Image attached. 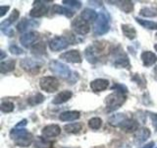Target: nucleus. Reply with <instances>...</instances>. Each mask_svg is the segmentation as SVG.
<instances>
[{
	"mask_svg": "<svg viewBox=\"0 0 157 148\" xmlns=\"http://www.w3.org/2000/svg\"><path fill=\"white\" fill-rule=\"evenodd\" d=\"M110 29L109 25V17L105 12H101L94 22V26H93V34L96 36H102V35L106 34Z\"/></svg>",
	"mask_w": 157,
	"mask_h": 148,
	"instance_id": "1",
	"label": "nucleus"
},
{
	"mask_svg": "<svg viewBox=\"0 0 157 148\" xmlns=\"http://www.w3.org/2000/svg\"><path fill=\"white\" fill-rule=\"evenodd\" d=\"M126 96L122 93H113L105 98V105L107 112H113L119 109L126 102Z\"/></svg>",
	"mask_w": 157,
	"mask_h": 148,
	"instance_id": "2",
	"label": "nucleus"
},
{
	"mask_svg": "<svg viewBox=\"0 0 157 148\" xmlns=\"http://www.w3.org/2000/svg\"><path fill=\"white\" fill-rule=\"evenodd\" d=\"M49 68H50V70L55 74V75L61 77L63 79H67L69 77H71L72 71L70 70V68H69L66 64L61 63L57 60L51 61L50 64H49Z\"/></svg>",
	"mask_w": 157,
	"mask_h": 148,
	"instance_id": "3",
	"label": "nucleus"
},
{
	"mask_svg": "<svg viewBox=\"0 0 157 148\" xmlns=\"http://www.w3.org/2000/svg\"><path fill=\"white\" fill-rule=\"evenodd\" d=\"M39 86L43 91L48 92V93H53L57 91L59 87V82L55 77L52 76H47V77H42L39 80Z\"/></svg>",
	"mask_w": 157,
	"mask_h": 148,
	"instance_id": "4",
	"label": "nucleus"
},
{
	"mask_svg": "<svg viewBox=\"0 0 157 148\" xmlns=\"http://www.w3.org/2000/svg\"><path fill=\"white\" fill-rule=\"evenodd\" d=\"M49 48L52 51H63L68 47L70 42L65 37H54L50 42H49Z\"/></svg>",
	"mask_w": 157,
	"mask_h": 148,
	"instance_id": "5",
	"label": "nucleus"
},
{
	"mask_svg": "<svg viewBox=\"0 0 157 148\" xmlns=\"http://www.w3.org/2000/svg\"><path fill=\"white\" fill-rule=\"evenodd\" d=\"M72 28L74 31L78 35H86L90 30L88 23L86 21H85L81 16L77 17L72 22Z\"/></svg>",
	"mask_w": 157,
	"mask_h": 148,
	"instance_id": "6",
	"label": "nucleus"
},
{
	"mask_svg": "<svg viewBox=\"0 0 157 148\" xmlns=\"http://www.w3.org/2000/svg\"><path fill=\"white\" fill-rule=\"evenodd\" d=\"M100 43H95L93 46L88 47L86 49V57L90 63H95L98 59V54L102 51V44Z\"/></svg>",
	"mask_w": 157,
	"mask_h": 148,
	"instance_id": "7",
	"label": "nucleus"
},
{
	"mask_svg": "<svg viewBox=\"0 0 157 148\" xmlns=\"http://www.w3.org/2000/svg\"><path fill=\"white\" fill-rule=\"evenodd\" d=\"M20 64H21V67L25 69V70H27L29 72H33L36 70H38V69H40L43 63L33 58H24L21 60Z\"/></svg>",
	"mask_w": 157,
	"mask_h": 148,
	"instance_id": "8",
	"label": "nucleus"
},
{
	"mask_svg": "<svg viewBox=\"0 0 157 148\" xmlns=\"http://www.w3.org/2000/svg\"><path fill=\"white\" fill-rule=\"evenodd\" d=\"M39 39V34L37 32H29L24 34L23 36L20 38V43L25 47H29L32 44H34L37 39Z\"/></svg>",
	"mask_w": 157,
	"mask_h": 148,
	"instance_id": "9",
	"label": "nucleus"
},
{
	"mask_svg": "<svg viewBox=\"0 0 157 148\" xmlns=\"http://www.w3.org/2000/svg\"><path fill=\"white\" fill-rule=\"evenodd\" d=\"M60 59L66 61V62H72V63H80L82 62V57L81 54L76 49H73V51H69L62 53L60 56Z\"/></svg>",
	"mask_w": 157,
	"mask_h": 148,
	"instance_id": "10",
	"label": "nucleus"
},
{
	"mask_svg": "<svg viewBox=\"0 0 157 148\" xmlns=\"http://www.w3.org/2000/svg\"><path fill=\"white\" fill-rule=\"evenodd\" d=\"M41 3L42 1H39V2L36 1L33 3V8L31 10V12H29V15H31L32 17H34V18L42 17L47 13L48 7L45 4H41Z\"/></svg>",
	"mask_w": 157,
	"mask_h": 148,
	"instance_id": "11",
	"label": "nucleus"
},
{
	"mask_svg": "<svg viewBox=\"0 0 157 148\" xmlns=\"http://www.w3.org/2000/svg\"><path fill=\"white\" fill-rule=\"evenodd\" d=\"M61 133V128L57 125H49L42 130V136L45 138L56 137Z\"/></svg>",
	"mask_w": 157,
	"mask_h": 148,
	"instance_id": "12",
	"label": "nucleus"
},
{
	"mask_svg": "<svg viewBox=\"0 0 157 148\" xmlns=\"http://www.w3.org/2000/svg\"><path fill=\"white\" fill-rule=\"evenodd\" d=\"M109 86V81L106 79H95L90 83V88L94 92H101L104 91Z\"/></svg>",
	"mask_w": 157,
	"mask_h": 148,
	"instance_id": "13",
	"label": "nucleus"
},
{
	"mask_svg": "<svg viewBox=\"0 0 157 148\" xmlns=\"http://www.w3.org/2000/svg\"><path fill=\"white\" fill-rule=\"evenodd\" d=\"M140 58H141L142 63H144V65L145 67L153 65V64L157 61V56L151 51H144L141 53Z\"/></svg>",
	"mask_w": 157,
	"mask_h": 148,
	"instance_id": "14",
	"label": "nucleus"
},
{
	"mask_svg": "<svg viewBox=\"0 0 157 148\" xmlns=\"http://www.w3.org/2000/svg\"><path fill=\"white\" fill-rule=\"evenodd\" d=\"M149 136H150V130H148V128L142 127V128H140V130L136 131L134 139L136 143L140 144V143H144V141H146L147 139H148Z\"/></svg>",
	"mask_w": 157,
	"mask_h": 148,
	"instance_id": "15",
	"label": "nucleus"
},
{
	"mask_svg": "<svg viewBox=\"0 0 157 148\" xmlns=\"http://www.w3.org/2000/svg\"><path fill=\"white\" fill-rule=\"evenodd\" d=\"M120 128L126 132H135L139 128V122L134 120H131V118H128L127 121L122 123Z\"/></svg>",
	"mask_w": 157,
	"mask_h": 148,
	"instance_id": "16",
	"label": "nucleus"
},
{
	"mask_svg": "<svg viewBox=\"0 0 157 148\" xmlns=\"http://www.w3.org/2000/svg\"><path fill=\"white\" fill-rule=\"evenodd\" d=\"M73 94L71 91H63V92H60L59 94L54 97V99L52 100V103L55 104V105H58V104H63L67 101H69L70 99L72 98Z\"/></svg>",
	"mask_w": 157,
	"mask_h": 148,
	"instance_id": "17",
	"label": "nucleus"
},
{
	"mask_svg": "<svg viewBox=\"0 0 157 148\" xmlns=\"http://www.w3.org/2000/svg\"><path fill=\"white\" fill-rule=\"evenodd\" d=\"M128 120L127 116L125 113H116V115H113L109 120H108V122H109L110 125H113V126H121L122 123L124 122L125 121Z\"/></svg>",
	"mask_w": 157,
	"mask_h": 148,
	"instance_id": "18",
	"label": "nucleus"
},
{
	"mask_svg": "<svg viewBox=\"0 0 157 148\" xmlns=\"http://www.w3.org/2000/svg\"><path fill=\"white\" fill-rule=\"evenodd\" d=\"M114 65L116 67L119 68H126L130 66V62H129V58L124 53H120L117 54V56L115 57V61H114Z\"/></svg>",
	"mask_w": 157,
	"mask_h": 148,
	"instance_id": "19",
	"label": "nucleus"
},
{
	"mask_svg": "<svg viewBox=\"0 0 157 148\" xmlns=\"http://www.w3.org/2000/svg\"><path fill=\"white\" fill-rule=\"evenodd\" d=\"M80 112L77 111H68V112H64L62 113L59 118L60 121H76L80 117Z\"/></svg>",
	"mask_w": 157,
	"mask_h": 148,
	"instance_id": "20",
	"label": "nucleus"
},
{
	"mask_svg": "<svg viewBox=\"0 0 157 148\" xmlns=\"http://www.w3.org/2000/svg\"><path fill=\"white\" fill-rule=\"evenodd\" d=\"M32 142H33V134L29 132H28L27 134L19 137L18 139L15 140V143H16L18 146H21V147H28L32 144Z\"/></svg>",
	"mask_w": 157,
	"mask_h": 148,
	"instance_id": "21",
	"label": "nucleus"
},
{
	"mask_svg": "<svg viewBox=\"0 0 157 148\" xmlns=\"http://www.w3.org/2000/svg\"><path fill=\"white\" fill-rule=\"evenodd\" d=\"M37 26V23L32 21V20H28V19H23L21 22L17 25V29L19 32H26L29 28L36 27Z\"/></svg>",
	"mask_w": 157,
	"mask_h": 148,
	"instance_id": "22",
	"label": "nucleus"
},
{
	"mask_svg": "<svg viewBox=\"0 0 157 148\" xmlns=\"http://www.w3.org/2000/svg\"><path fill=\"white\" fill-rule=\"evenodd\" d=\"M81 17L86 22H93V21L95 22L98 16H97V14H96V12L94 11V10L86 8L82 12Z\"/></svg>",
	"mask_w": 157,
	"mask_h": 148,
	"instance_id": "23",
	"label": "nucleus"
},
{
	"mask_svg": "<svg viewBox=\"0 0 157 148\" xmlns=\"http://www.w3.org/2000/svg\"><path fill=\"white\" fill-rule=\"evenodd\" d=\"M18 18H19V11H18V10H16V9H14L13 12L11 13V15H10V17L1 23V25H0V28H1V30L10 28L11 24H13Z\"/></svg>",
	"mask_w": 157,
	"mask_h": 148,
	"instance_id": "24",
	"label": "nucleus"
},
{
	"mask_svg": "<svg viewBox=\"0 0 157 148\" xmlns=\"http://www.w3.org/2000/svg\"><path fill=\"white\" fill-rule=\"evenodd\" d=\"M122 31H123V34H124V36H126L128 39H134L136 36V32L135 28L131 26V25H125L123 24L122 25Z\"/></svg>",
	"mask_w": 157,
	"mask_h": 148,
	"instance_id": "25",
	"label": "nucleus"
},
{
	"mask_svg": "<svg viewBox=\"0 0 157 148\" xmlns=\"http://www.w3.org/2000/svg\"><path fill=\"white\" fill-rule=\"evenodd\" d=\"M45 51H46V46H45V43L42 42L34 43L32 47V53L36 54V56H43V54H45Z\"/></svg>",
	"mask_w": 157,
	"mask_h": 148,
	"instance_id": "26",
	"label": "nucleus"
},
{
	"mask_svg": "<svg viewBox=\"0 0 157 148\" xmlns=\"http://www.w3.org/2000/svg\"><path fill=\"white\" fill-rule=\"evenodd\" d=\"M52 11L56 14H60V15H65L68 18H71L73 17L74 12L72 10L65 8V7H62V6H59V5H54L52 7Z\"/></svg>",
	"mask_w": 157,
	"mask_h": 148,
	"instance_id": "27",
	"label": "nucleus"
},
{
	"mask_svg": "<svg viewBox=\"0 0 157 148\" xmlns=\"http://www.w3.org/2000/svg\"><path fill=\"white\" fill-rule=\"evenodd\" d=\"M15 64H16V61L14 59H10V60L7 61H2L1 64H0V70H1L2 73L13 71L15 68Z\"/></svg>",
	"mask_w": 157,
	"mask_h": 148,
	"instance_id": "28",
	"label": "nucleus"
},
{
	"mask_svg": "<svg viewBox=\"0 0 157 148\" xmlns=\"http://www.w3.org/2000/svg\"><path fill=\"white\" fill-rule=\"evenodd\" d=\"M43 101H44V97H43L42 94L36 93V95H33V96L29 98L28 103L32 106H36V105H38V104H41Z\"/></svg>",
	"mask_w": 157,
	"mask_h": 148,
	"instance_id": "29",
	"label": "nucleus"
},
{
	"mask_svg": "<svg viewBox=\"0 0 157 148\" xmlns=\"http://www.w3.org/2000/svg\"><path fill=\"white\" fill-rule=\"evenodd\" d=\"M136 22L140 24L141 26H144L145 29H149V30H157V23L156 22H151L148 20H142L140 18H136Z\"/></svg>",
	"mask_w": 157,
	"mask_h": 148,
	"instance_id": "30",
	"label": "nucleus"
},
{
	"mask_svg": "<svg viewBox=\"0 0 157 148\" xmlns=\"http://www.w3.org/2000/svg\"><path fill=\"white\" fill-rule=\"evenodd\" d=\"M29 131L27 130H25V128H16L14 127L13 130L10 132V137L13 138V139H18L19 137H21L25 134H27Z\"/></svg>",
	"mask_w": 157,
	"mask_h": 148,
	"instance_id": "31",
	"label": "nucleus"
},
{
	"mask_svg": "<svg viewBox=\"0 0 157 148\" xmlns=\"http://www.w3.org/2000/svg\"><path fill=\"white\" fill-rule=\"evenodd\" d=\"M52 145L51 142L44 139L43 137H36V141H34V146L36 148H50Z\"/></svg>",
	"mask_w": 157,
	"mask_h": 148,
	"instance_id": "32",
	"label": "nucleus"
},
{
	"mask_svg": "<svg viewBox=\"0 0 157 148\" xmlns=\"http://www.w3.org/2000/svg\"><path fill=\"white\" fill-rule=\"evenodd\" d=\"M82 130V125L80 123H70L64 126V130L68 133H77Z\"/></svg>",
	"mask_w": 157,
	"mask_h": 148,
	"instance_id": "33",
	"label": "nucleus"
},
{
	"mask_svg": "<svg viewBox=\"0 0 157 148\" xmlns=\"http://www.w3.org/2000/svg\"><path fill=\"white\" fill-rule=\"evenodd\" d=\"M119 7L121 10H123L126 13H131L134 10V4L131 1H119Z\"/></svg>",
	"mask_w": 157,
	"mask_h": 148,
	"instance_id": "34",
	"label": "nucleus"
},
{
	"mask_svg": "<svg viewBox=\"0 0 157 148\" xmlns=\"http://www.w3.org/2000/svg\"><path fill=\"white\" fill-rule=\"evenodd\" d=\"M102 125V121L99 117H92L88 121V126L92 130H99Z\"/></svg>",
	"mask_w": 157,
	"mask_h": 148,
	"instance_id": "35",
	"label": "nucleus"
},
{
	"mask_svg": "<svg viewBox=\"0 0 157 148\" xmlns=\"http://www.w3.org/2000/svg\"><path fill=\"white\" fill-rule=\"evenodd\" d=\"M140 15H142V16L144 17H155L157 16V10L154 9V8H142L140 10Z\"/></svg>",
	"mask_w": 157,
	"mask_h": 148,
	"instance_id": "36",
	"label": "nucleus"
},
{
	"mask_svg": "<svg viewBox=\"0 0 157 148\" xmlns=\"http://www.w3.org/2000/svg\"><path fill=\"white\" fill-rule=\"evenodd\" d=\"M0 109L3 113H11L14 110V104L11 102H8V101H5L2 102L1 106H0Z\"/></svg>",
	"mask_w": 157,
	"mask_h": 148,
	"instance_id": "37",
	"label": "nucleus"
},
{
	"mask_svg": "<svg viewBox=\"0 0 157 148\" xmlns=\"http://www.w3.org/2000/svg\"><path fill=\"white\" fill-rule=\"evenodd\" d=\"M62 3L68 5V6L75 7L77 9L80 8L82 6V2H80V1H75V0H63Z\"/></svg>",
	"mask_w": 157,
	"mask_h": 148,
	"instance_id": "38",
	"label": "nucleus"
},
{
	"mask_svg": "<svg viewBox=\"0 0 157 148\" xmlns=\"http://www.w3.org/2000/svg\"><path fill=\"white\" fill-rule=\"evenodd\" d=\"M9 51L12 54H16V56H19V54L23 53V49L21 47H19L18 46H16V44H12V46H10Z\"/></svg>",
	"mask_w": 157,
	"mask_h": 148,
	"instance_id": "39",
	"label": "nucleus"
},
{
	"mask_svg": "<svg viewBox=\"0 0 157 148\" xmlns=\"http://www.w3.org/2000/svg\"><path fill=\"white\" fill-rule=\"evenodd\" d=\"M149 117H150V118H151L152 125H153V127H154L155 131H157V113H149Z\"/></svg>",
	"mask_w": 157,
	"mask_h": 148,
	"instance_id": "40",
	"label": "nucleus"
},
{
	"mask_svg": "<svg viewBox=\"0 0 157 148\" xmlns=\"http://www.w3.org/2000/svg\"><path fill=\"white\" fill-rule=\"evenodd\" d=\"M1 31L5 34L7 35L8 37H13L14 36V31L11 29V28H7V29H4V30H1Z\"/></svg>",
	"mask_w": 157,
	"mask_h": 148,
	"instance_id": "41",
	"label": "nucleus"
},
{
	"mask_svg": "<svg viewBox=\"0 0 157 148\" xmlns=\"http://www.w3.org/2000/svg\"><path fill=\"white\" fill-rule=\"evenodd\" d=\"M9 6H1L0 7V17H3L5 14L8 12Z\"/></svg>",
	"mask_w": 157,
	"mask_h": 148,
	"instance_id": "42",
	"label": "nucleus"
},
{
	"mask_svg": "<svg viewBox=\"0 0 157 148\" xmlns=\"http://www.w3.org/2000/svg\"><path fill=\"white\" fill-rule=\"evenodd\" d=\"M27 123H28L27 122V120H23V121H20L19 123H17L15 127H16V128H24L25 125H27Z\"/></svg>",
	"mask_w": 157,
	"mask_h": 148,
	"instance_id": "43",
	"label": "nucleus"
},
{
	"mask_svg": "<svg viewBox=\"0 0 157 148\" xmlns=\"http://www.w3.org/2000/svg\"><path fill=\"white\" fill-rule=\"evenodd\" d=\"M153 145H154V142H150V143H148V144L142 146L141 148H152V147H153Z\"/></svg>",
	"mask_w": 157,
	"mask_h": 148,
	"instance_id": "44",
	"label": "nucleus"
},
{
	"mask_svg": "<svg viewBox=\"0 0 157 148\" xmlns=\"http://www.w3.org/2000/svg\"><path fill=\"white\" fill-rule=\"evenodd\" d=\"M153 75H154V78L157 80V66L154 68V70H153Z\"/></svg>",
	"mask_w": 157,
	"mask_h": 148,
	"instance_id": "45",
	"label": "nucleus"
},
{
	"mask_svg": "<svg viewBox=\"0 0 157 148\" xmlns=\"http://www.w3.org/2000/svg\"><path fill=\"white\" fill-rule=\"evenodd\" d=\"M4 57H5V53L3 51H1V57H0V59H3Z\"/></svg>",
	"mask_w": 157,
	"mask_h": 148,
	"instance_id": "46",
	"label": "nucleus"
},
{
	"mask_svg": "<svg viewBox=\"0 0 157 148\" xmlns=\"http://www.w3.org/2000/svg\"><path fill=\"white\" fill-rule=\"evenodd\" d=\"M154 48H155V51H157V43L155 44V46H154Z\"/></svg>",
	"mask_w": 157,
	"mask_h": 148,
	"instance_id": "47",
	"label": "nucleus"
},
{
	"mask_svg": "<svg viewBox=\"0 0 157 148\" xmlns=\"http://www.w3.org/2000/svg\"><path fill=\"white\" fill-rule=\"evenodd\" d=\"M155 36H156V38H157V33H156V35H155Z\"/></svg>",
	"mask_w": 157,
	"mask_h": 148,
	"instance_id": "48",
	"label": "nucleus"
}]
</instances>
